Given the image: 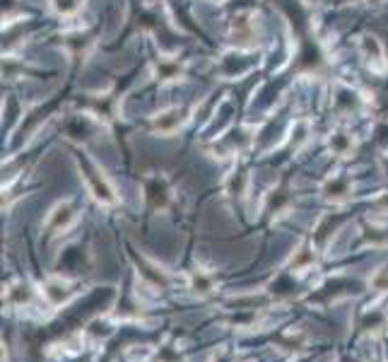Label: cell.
Here are the masks:
<instances>
[{
	"mask_svg": "<svg viewBox=\"0 0 388 362\" xmlns=\"http://www.w3.org/2000/svg\"><path fill=\"white\" fill-rule=\"evenodd\" d=\"M44 292H46V297H48L51 304H60L67 297V285L63 280H51Z\"/></svg>",
	"mask_w": 388,
	"mask_h": 362,
	"instance_id": "obj_1",
	"label": "cell"
},
{
	"mask_svg": "<svg viewBox=\"0 0 388 362\" xmlns=\"http://www.w3.org/2000/svg\"><path fill=\"white\" fill-rule=\"evenodd\" d=\"M212 280L207 278V275H202V273H195L193 275V290L195 292H200V295H207V292H212Z\"/></svg>",
	"mask_w": 388,
	"mask_h": 362,
	"instance_id": "obj_2",
	"label": "cell"
}]
</instances>
